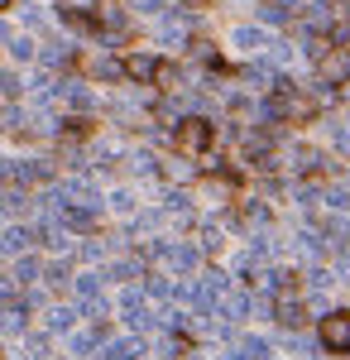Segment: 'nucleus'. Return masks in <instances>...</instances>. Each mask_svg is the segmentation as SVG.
<instances>
[{"instance_id": "1", "label": "nucleus", "mask_w": 350, "mask_h": 360, "mask_svg": "<svg viewBox=\"0 0 350 360\" xmlns=\"http://www.w3.org/2000/svg\"><path fill=\"white\" fill-rule=\"evenodd\" d=\"M216 139V125L212 120H202V115H188V120H178V135H173V144L188 154V159H197V154H207Z\"/></svg>"}, {"instance_id": "2", "label": "nucleus", "mask_w": 350, "mask_h": 360, "mask_svg": "<svg viewBox=\"0 0 350 360\" xmlns=\"http://www.w3.org/2000/svg\"><path fill=\"white\" fill-rule=\"evenodd\" d=\"M322 346H326V351H336V356H346V351H350V312H346V307H336V312H326V317H322Z\"/></svg>"}, {"instance_id": "3", "label": "nucleus", "mask_w": 350, "mask_h": 360, "mask_svg": "<svg viewBox=\"0 0 350 360\" xmlns=\"http://www.w3.org/2000/svg\"><path fill=\"white\" fill-rule=\"evenodd\" d=\"M58 20L67 29H77V34H96L101 29V15H91L86 5H58Z\"/></svg>"}, {"instance_id": "4", "label": "nucleus", "mask_w": 350, "mask_h": 360, "mask_svg": "<svg viewBox=\"0 0 350 360\" xmlns=\"http://www.w3.org/2000/svg\"><path fill=\"white\" fill-rule=\"evenodd\" d=\"M34 240H39L34 226H5V231H0V250H5V255H25Z\"/></svg>"}, {"instance_id": "5", "label": "nucleus", "mask_w": 350, "mask_h": 360, "mask_svg": "<svg viewBox=\"0 0 350 360\" xmlns=\"http://www.w3.org/2000/svg\"><path fill=\"white\" fill-rule=\"evenodd\" d=\"M125 77H130V82H154V77H159V58L130 53V58H125Z\"/></svg>"}, {"instance_id": "6", "label": "nucleus", "mask_w": 350, "mask_h": 360, "mask_svg": "<svg viewBox=\"0 0 350 360\" xmlns=\"http://www.w3.org/2000/svg\"><path fill=\"white\" fill-rule=\"evenodd\" d=\"M163 259H168V269H178V274H192L197 269V245H163Z\"/></svg>"}, {"instance_id": "7", "label": "nucleus", "mask_w": 350, "mask_h": 360, "mask_svg": "<svg viewBox=\"0 0 350 360\" xmlns=\"http://www.w3.org/2000/svg\"><path fill=\"white\" fill-rule=\"evenodd\" d=\"M273 317H278L283 327H297V322H302V303H297V293H293V288L273 298Z\"/></svg>"}, {"instance_id": "8", "label": "nucleus", "mask_w": 350, "mask_h": 360, "mask_svg": "<svg viewBox=\"0 0 350 360\" xmlns=\"http://www.w3.org/2000/svg\"><path fill=\"white\" fill-rule=\"evenodd\" d=\"M144 356V341H135V336H125V341H110V346H101V360H139Z\"/></svg>"}, {"instance_id": "9", "label": "nucleus", "mask_w": 350, "mask_h": 360, "mask_svg": "<svg viewBox=\"0 0 350 360\" xmlns=\"http://www.w3.org/2000/svg\"><path fill=\"white\" fill-rule=\"evenodd\" d=\"M58 96H63L72 111H91V106H96V96H91L82 82H63V86H58Z\"/></svg>"}, {"instance_id": "10", "label": "nucleus", "mask_w": 350, "mask_h": 360, "mask_svg": "<svg viewBox=\"0 0 350 360\" xmlns=\"http://www.w3.org/2000/svg\"><path fill=\"white\" fill-rule=\"evenodd\" d=\"M231 44H235V49H249V53H259V49H269V39H264V29H254V25H240L235 34H231Z\"/></svg>"}, {"instance_id": "11", "label": "nucleus", "mask_w": 350, "mask_h": 360, "mask_svg": "<svg viewBox=\"0 0 350 360\" xmlns=\"http://www.w3.org/2000/svg\"><path fill=\"white\" fill-rule=\"evenodd\" d=\"M29 322V303H5L0 307V332H25Z\"/></svg>"}, {"instance_id": "12", "label": "nucleus", "mask_w": 350, "mask_h": 360, "mask_svg": "<svg viewBox=\"0 0 350 360\" xmlns=\"http://www.w3.org/2000/svg\"><path fill=\"white\" fill-rule=\"evenodd\" d=\"M326 250H350V217H341V221H331L326 226Z\"/></svg>"}, {"instance_id": "13", "label": "nucleus", "mask_w": 350, "mask_h": 360, "mask_svg": "<svg viewBox=\"0 0 350 360\" xmlns=\"http://www.w3.org/2000/svg\"><path fill=\"white\" fill-rule=\"evenodd\" d=\"M77 317H82V307H67V303L48 307V332H67V327H72Z\"/></svg>"}, {"instance_id": "14", "label": "nucleus", "mask_w": 350, "mask_h": 360, "mask_svg": "<svg viewBox=\"0 0 350 360\" xmlns=\"http://www.w3.org/2000/svg\"><path fill=\"white\" fill-rule=\"evenodd\" d=\"M221 312H226L231 322H240V317H249V312H254V298H249V293H231V298L221 303Z\"/></svg>"}, {"instance_id": "15", "label": "nucleus", "mask_w": 350, "mask_h": 360, "mask_svg": "<svg viewBox=\"0 0 350 360\" xmlns=\"http://www.w3.org/2000/svg\"><path fill=\"white\" fill-rule=\"evenodd\" d=\"M91 77H106V82H115V77H125V63H115V58H91Z\"/></svg>"}, {"instance_id": "16", "label": "nucleus", "mask_w": 350, "mask_h": 360, "mask_svg": "<svg viewBox=\"0 0 350 360\" xmlns=\"http://www.w3.org/2000/svg\"><path fill=\"white\" fill-rule=\"evenodd\" d=\"M101 283H106V274H82L72 288H77V298L82 303H91V298H101Z\"/></svg>"}, {"instance_id": "17", "label": "nucleus", "mask_w": 350, "mask_h": 360, "mask_svg": "<svg viewBox=\"0 0 350 360\" xmlns=\"http://www.w3.org/2000/svg\"><path fill=\"white\" fill-rule=\"evenodd\" d=\"M106 278H144V264L139 259H115L110 269H101Z\"/></svg>"}, {"instance_id": "18", "label": "nucleus", "mask_w": 350, "mask_h": 360, "mask_svg": "<svg viewBox=\"0 0 350 360\" xmlns=\"http://www.w3.org/2000/svg\"><path fill=\"white\" fill-rule=\"evenodd\" d=\"M168 217H178V221H192V202H188V193H168Z\"/></svg>"}, {"instance_id": "19", "label": "nucleus", "mask_w": 350, "mask_h": 360, "mask_svg": "<svg viewBox=\"0 0 350 360\" xmlns=\"http://www.w3.org/2000/svg\"><path fill=\"white\" fill-rule=\"evenodd\" d=\"M235 346L245 351V360H269V341H259V336H240Z\"/></svg>"}, {"instance_id": "20", "label": "nucleus", "mask_w": 350, "mask_h": 360, "mask_svg": "<svg viewBox=\"0 0 350 360\" xmlns=\"http://www.w3.org/2000/svg\"><path fill=\"white\" fill-rule=\"evenodd\" d=\"M346 72H350V58H341V53H326L322 58V77L336 82V77H346Z\"/></svg>"}, {"instance_id": "21", "label": "nucleus", "mask_w": 350, "mask_h": 360, "mask_svg": "<svg viewBox=\"0 0 350 360\" xmlns=\"http://www.w3.org/2000/svg\"><path fill=\"white\" fill-rule=\"evenodd\" d=\"M39 58H44V68H63V63H72V49L67 44H48Z\"/></svg>"}, {"instance_id": "22", "label": "nucleus", "mask_w": 350, "mask_h": 360, "mask_svg": "<svg viewBox=\"0 0 350 360\" xmlns=\"http://www.w3.org/2000/svg\"><path fill=\"white\" fill-rule=\"evenodd\" d=\"M130 173H135V178H154V173H159L154 154H130Z\"/></svg>"}, {"instance_id": "23", "label": "nucleus", "mask_w": 350, "mask_h": 360, "mask_svg": "<svg viewBox=\"0 0 350 360\" xmlns=\"http://www.w3.org/2000/svg\"><path fill=\"white\" fill-rule=\"evenodd\" d=\"M0 130L20 135V130H25V111H20V106H5V111H0Z\"/></svg>"}, {"instance_id": "24", "label": "nucleus", "mask_w": 350, "mask_h": 360, "mask_svg": "<svg viewBox=\"0 0 350 360\" xmlns=\"http://www.w3.org/2000/svg\"><path fill=\"white\" fill-rule=\"evenodd\" d=\"M125 322H130L135 332H154V312H149V307H130V312H125Z\"/></svg>"}, {"instance_id": "25", "label": "nucleus", "mask_w": 350, "mask_h": 360, "mask_svg": "<svg viewBox=\"0 0 350 360\" xmlns=\"http://www.w3.org/2000/svg\"><path fill=\"white\" fill-rule=\"evenodd\" d=\"M86 130H91V120H86V115H72V120H63V125H58V135H67V139H82Z\"/></svg>"}, {"instance_id": "26", "label": "nucleus", "mask_w": 350, "mask_h": 360, "mask_svg": "<svg viewBox=\"0 0 350 360\" xmlns=\"http://www.w3.org/2000/svg\"><path fill=\"white\" fill-rule=\"evenodd\" d=\"M178 82H183V72H178L173 63H159V77H154V86H163V91H173Z\"/></svg>"}, {"instance_id": "27", "label": "nucleus", "mask_w": 350, "mask_h": 360, "mask_svg": "<svg viewBox=\"0 0 350 360\" xmlns=\"http://www.w3.org/2000/svg\"><path fill=\"white\" fill-rule=\"evenodd\" d=\"M39 274H44V269H39V259H29V255L15 264V283H34Z\"/></svg>"}, {"instance_id": "28", "label": "nucleus", "mask_w": 350, "mask_h": 360, "mask_svg": "<svg viewBox=\"0 0 350 360\" xmlns=\"http://www.w3.org/2000/svg\"><path fill=\"white\" fill-rule=\"evenodd\" d=\"M44 278H48V283H53V288H67V283H77V278H72V269H67V264H48V269H44Z\"/></svg>"}, {"instance_id": "29", "label": "nucleus", "mask_w": 350, "mask_h": 360, "mask_svg": "<svg viewBox=\"0 0 350 360\" xmlns=\"http://www.w3.org/2000/svg\"><path fill=\"white\" fill-rule=\"evenodd\" d=\"M159 39H163V44H183V39H188V29H183V20L173 15V20H168V25L159 29Z\"/></svg>"}, {"instance_id": "30", "label": "nucleus", "mask_w": 350, "mask_h": 360, "mask_svg": "<svg viewBox=\"0 0 350 360\" xmlns=\"http://www.w3.org/2000/svg\"><path fill=\"white\" fill-rule=\"evenodd\" d=\"M259 20H264V25H283V20H288V10H283L278 0H269V5H259Z\"/></svg>"}, {"instance_id": "31", "label": "nucleus", "mask_w": 350, "mask_h": 360, "mask_svg": "<svg viewBox=\"0 0 350 360\" xmlns=\"http://www.w3.org/2000/svg\"><path fill=\"white\" fill-rule=\"evenodd\" d=\"M183 356V341L178 336H159V360H178Z\"/></svg>"}, {"instance_id": "32", "label": "nucleus", "mask_w": 350, "mask_h": 360, "mask_svg": "<svg viewBox=\"0 0 350 360\" xmlns=\"http://www.w3.org/2000/svg\"><path fill=\"white\" fill-rule=\"evenodd\" d=\"M67 351H72V356H91V351H96V336H72V341H67Z\"/></svg>"}, {"instance_id": "33", "label": "nucleus", "mask_w": 350, "mask_h": 360, "mask_svg": "<svg viewBox=\"0 0 350 360\" xmlns=\"http://www.w3.org/2000/svg\"><path fill=\"white\" fill-rule=\"evenodd\" d=\"M326 207H331V212H350V193L346 188H331V193H326Z\"/></svg>"}, {"instance_id": "34", "label": "nucleus", "mask_w": 350, "mask_h": 360, "mask_svg": "<svg viewBox=\"0 0 350 360\" xmlns=\"http://www.w3.org/2000/svg\"><path fill=\"white\" fill-rule=\"evenodd\" d=\"M283 63H293V49L288 44H269V68H283Z\"/></svg>"}, {"instance_id": "35", "label": "nucleus", "mask_w": 350, "mask_h": 360, "mask_svg": "<svg viewBox=\"0 0 350 360\" xmlns=\"http://www.w3.org/2000/svg\"><path fill=\"white\" fill-rule=\"evenodd\" d=\"M106 240H86V245H82V259H106Z\"/></svg>"}, {"instance_id": "36", "label": "nucleus", "mask_w": 350, "mask_h": 360, "mask_svg": "<svg viewBox=\"0 0 350 360\" xmlns=\"http://www.w3.org/2000/svg\"><path fill=\"white\" fill-rule=\"evenodd\" d=\"M10 53L20 58V63H29V58H34V44H29V39H10Z\"/></svg>"}, {"instance_id": "37", "label": "nucleus", "mask_w": 350, "mask_h": 360, "mask_svg": "<svg viewBox=\"0 0 350 360\" xmlns=\"http://www.w3.org/2000/svg\"><path fill=\"white\" fill-rule=\"evenodd\" d=\"M202 250H221V226H207V231H202Z\"/></svg>"}, {"instance_id": "38", "label": "nucleus", "mask_w": 350, "mask_h": 360, "mask_svg": "<svg viewBox=\"0 0 350 360\" xmlns=\"http://www.w3.org/2000/svg\"><path fill=\"white\" fill-rule=\"evenodd\" d=\"M20 91V77L15 72H0V96H15Z\"/></svg>"}, {"instance_id": "39", "label": "nucleus", "mask_w": 350, "mask_h": 360, "mask_svg": "<svg viewBox=\"0 0 350 360\" xmlns=\"http://www.w3.org/2000/svg\"><path fill=\"white\" fill-rule=\"evenodd\" d=\"M192 53L202 58V63H216V44H207V39H202V44H192Z\"/></svg>"}, {"instance_id": "40", "label": "nucleus", "mask_w": 350, "mask_h": 360, "mask_svg": "<svg viewBox=\"0 0 350 360\" xmlns=\"http://www.w3.org/2000/svg\"><path fill=\"white\" fill-rule=\"evenodd\" d=\"M110 207H115V212H130V207H135V197H130V193H110Z\"/></svg>"}, {"instance_id": "41", "label": "nucleus", "mask_w": 350, "mask_h": 360, "mask_svg": "<svg viewBox=\"0 0 350 360\" xmlns=\"http://www.w3.org/2000/svg\"><path fill=\"white\" fill-rule=\"evenodd\" d=\"M25 25L29 29H44V25H48V15H44V10H25Z\"/></svg>"}, {"instance_id": "42", "label": "nucleus", "mask_w": 350, "mask_h": 360, "mask_svg": "<svg viewBox=\"0 0 350 360\" xmlns=\"http://www.w3.org/2000/svg\"><path fill=\"white\" fill-rule=\"evenodd\" d=\"M159 221H163L159 212H144V217H139V221H135V231H154V226H159Z\"/></svg>"}, {"instance_id": "43", "label": "nucleus", "mask_w": 350, "mask_h": 360, "mask_svg": "<svg viewBox=\"0 0 350 360\" xmlns=\"http://www.w3.org/2000/svg\"><path fill=\"white\" fill-rule=\"evenodd\" d=\"M307 278H312L317 288H326V283H331V269H322V264H312V274H307Z\"/></svg>"}, {"instance_id": "44", "label": "nucleus", "mask_w": 350, "mask_h": 360, "mask_svg": "<svg viewBox=\"0 0 350 360\" xmlns=\"http://www.w3.org/2000/svg\"><path fill=\"white\" fill-rule=\"evenodd\" d=\"M135 10H139V15H159L163 0H135Z\"/></svg>"}, {"instance_id": "45", "label": "nucleus", "mask_w": 350, "mask_h": 360, "mask_svg": "<svg viewBox=\"0 0 350 360\" xmlns=\"http://www.w3.org/2000/svg\"><path fill=\"white\" fill-rule=\"evenodd\" d=\"M0 10H10V0H0Z\"/></svg>"}, {"instance_id": "46", "label": "nucleus", "mask_w": 350, "mask_h": 360, "mask_svg": "<svg viewBox=\"0 0 350 360\" xmlns=\"http://www.w3.org/2000/svg\"><path fill=\"white\" fill-rule=\"evenodd\" d=\"M346 91H350V82H346Z\"/></svg>"}]
</instances>
